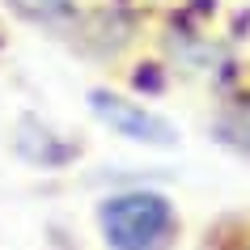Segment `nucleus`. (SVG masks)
Here are the masks:
<instances>
[{
	"mask_svg": "<svg viewBox=\"0 0 250 250\" xmlns=\"http://www.w3.org/2000/svg\"><path fill=\"white\" fill-rule=\"evenodd\" d=\"M93 237L102 250H183L187 216L157 187L106 191L93 204Z\"/></svg>",
	"mask_w": 250,
	"mask_h": 250,
	"instance_id": "obj_1",
	"label": "nucleus"
},
{
	"mask_svg": "<svg viewBox=\"0 0 250 250\" xmlns=\"http://www.w3.org/2000/svg\"><path fill=\"white\" fill-rule=\"evenodd\" d=\"M13 148H17V157L26 166H34V170H68V166H77L85 157V145L77 136L47 123V119H39V115H21Z\"/></svg>",
	"mask_w": 250,
	"mask_h": 250,
	"instance_id": "obj_4",
	"label": "nucleus"
},
{
	"mask_svg": "<svg viewBox=\"0 0 250 250\" xmlns=\"http://www.w3.org/2000/svg\"><path fill=\"white\" fill-rule=\"evenodd\" d=\"M85 106H89V115L102 123L106 132H115L119 140H132L140 148H174L178 145L174 123L166 115H157L140 93H127V89H119V85H93L85 93Z\"/></svg>",
	"mask_w": 250,
	"mask_h": 250,
	"instance_id": "obj_3",
	"label": "nucleus"
},
{
	"mask_svg": "<svg viewBox=\"0 0 250 250\" xmlns=\"http://www.w3.org/2000/svg\"><path fill=\"white\" fill-rule=\"evenodd\" d=\"M208 132L221 148H229L233 157L250 161V72H237L229 85L216 89Z\"/></svg>",
	"mask_w": 250,
	"mask_h": 250,
	"instance_id": "obj_5",
	"label": "nucleus"
},
{
	"mask_svg": "<svg viewBox=\"0 0 250 250\" xmlns=\"http://www.w3.org/2000/svg\"><path fill=\"white\" fill-rule=\"evenodd\" d=\"M153 17L157 13L145 0H85V17L68 47L93 64H127L136 51L148 47Z\"/></svg>",
	"mask_w": 250,
	"mask_h": 250,
	"instance_id": "obj_2",
	"label": "nucleus"
},
{
	"mask_svg": "<svg viewBox=\"0 0 250 250\" xmlns=\"http://www.w3.org/2000/svg\"><path fill=\"white\" fill-rule=\"evenodd\" d=\"M4 51H9V30H4V21H0V60H4Z\"/></svg>",
	"mask_w": 250,
	"mask_h": 250,
	"instance_id": "obj_8",
	"label": "nucleus"
},
{
	"mask_svg": "<svg viewBox=\"0 0 250 250\" xmlns=\"http://www.w3.org/2000/svg\"><path fill=\"white\" fill-rule=\"evenodd\" d=\"M0 4H4V13L13 21L42 30V34H51L60 42L72 39L81 17H85V0H0Z\"/></svg>",
	"mask_w": 250,
	"mask_h": 250,
	"instance_id": "obj_6",
	"label": "nucleus"
},
{
	"mask_svg": "<svg viewBox=\"0 0 250 250\" xmlns=\"http://www.w3.org/2000/svg\"><path fill=\"white\" fill-rule=\"evenodd\" d=\"M195 250H250V208L216 212L195 233Z\"/></svg>",
	"mask_w": 250,
	"mask_h": 250,
	"instance_id": "obj_7",
	"label": "nucleus"
}]
</instances>
